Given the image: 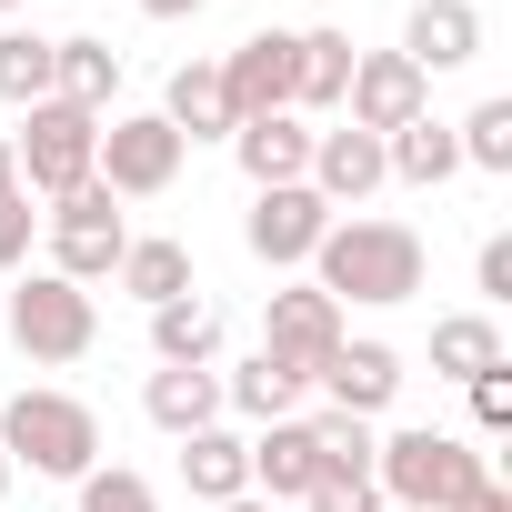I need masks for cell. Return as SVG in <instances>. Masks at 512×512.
<instances>
[{
	"mask_svg": "<svg viewBox=\"0 0 512 512\" xmlns=\"http://www.w3.org/2000/svg\"><path fill=\"white\" fill-rule=\"evenodd\" d=\"M312 442H322V482H372V452H382L372 422H352V412H312Z\"/></svg>",
	"mask_w": 512,
	"mask_h": 512,
	"instance_id": "obj_28",
	"label": "cell"
},
{
	"mask_svg": "<svg viewBox=\"0 0 512 512\" xmlns=\"http://www.w3.org/2000/svg\"><path fill=\"white\" fill-rule=\"evenodd\" d=\"M11 161H21V191H31V201H61V191L91 181V161H101V121L71 111V101H31L21 131H11Z\"/></svg>",
	"mask_w": 512,
	"mask_h": 512,
	"instance_id": "obj_5",
	"label": "cell"
},
{
	"mask_svg": "<svg viewBox=\"0 0 512 512\" xmlns=\"http://www.w3.org/2000/svg\"><path fill=\"white\" fill-rule=\"evenodd\" d=\"M372 482H382V502H392V512H452V502H472V492L492 482V452H482V442H462V432L412 422V432H382Z\"/></svg>",
	"mask_w": 512,
	"mask_h": 512,
	"instance_id": "obj_2",
	"label": "cell"
},
{
	"mask_svg": "<svg viewBox=\"0 0 512 512\" xmlns=\"http://www.w3.org/2000/svg\"><path fill=\"white\" fill-rule=\"evenodd\" d=\"M472 292H482V312L512 302V231H492V241L472 251Z\"/></svg>",
	"mask_w": 512,
	"mask_h": 512,
	"instance_id": "obj_32",
	"label": "cell"
},
{
	"mask_svg": "<svg viewBox=\"0 0 512 512\" xmlns=\"http://www.w3.org/2000/svg\"><path fill=\"white\" fill-rule=\"evenodd\" d=\"M452 141H462V171H512V101H472Z\"/></svg>",
	"mask_w": 512,
	"mask_h": 512,
	"instance_id": "obj_29",
	"label": "cell"
},
{
	"mask_svg": "<svg viewBox=\"0 0 512 512\" xmlns=\"http://www.w3.org/2000/svg\"><path fill=\"white\" fill-rule=\"evenodd\" d=\"M151 352H161L171 372H211V362H221V312H211V302H161V312H151Z\"/></svg>",
	"mask_w": 512,
	"mask_h": 512,
	"instance_id": "obj_26",
	"label": "cell"
},
{
	"mask_svg": "<svg viewBox=\"0 0 512 512\" xmlns=\"http://www.w3.org/2000/svg\"><path fill=\"white\" fill-rule=\"evenodd\" d=\"M161 121H171L181 141H231L241 111H231V91H221V61H181L171 91H161Z\"/></svg>",
	"mask_w": 512,
	"mask_h": 512,
	"instance_id": "obj_17",
	"label": "cell"
},
{
	"mask_svg": "<svg viewBox=\"0 0 512 512\" xmlns=\"http://www.w3.org/2000/svg\"><path fill=\"white\" fill-rule=\"evenodd\" d=\"M41 231H51V272L61 282H111V262L131 251V221H121V201L101 191V181H81V191H61L51 211H41Z\"/></svg>",
	"mask_w": 512,
	"mask_h": 512,
	"instance_id": "obj_7",
	"label": "cell"
},
{
	"mask_svg": "<svg viewBox=\"0 0 512 512\" xmlns=\"http://www.w3.org/2000/svg\"><path fill=\"white\" fill-rule=\"evenodd\" d=\"M0 502H11V452H0Z\"/></svg>",
	"mask_w": 512,
	"mask_h": 512,
	"instance_id": "obj_39",
	"label": "cell"
},
{
	"mask_svg": "<svg viewBox=\"0 0 512 512\" xmlns=\"http://www.w3.org/2000/svg\"><path fill=\"white\" fill-rule=\"evenodd\" d=\"M141 412H151L171 442H191L201 422H221V372H171V362H161V372L141 382Z\"/></svg>",
	"mask_w": 512,
	"mask_h": 512,
	"instance_id": "obj_24",
	"label": "cell"
},
{
	"mask_svg": "<svg viewBox=\"0 0 512 512\" xmlns=\"http://www.w3.org/2000/svg\"><path fill=\"white\" fill-rule=\"evenodd\" d=\"M382 171H392V181H412V191H442V181L462 171V141H452V121H432V111H422V121H402V131L382 141Z\"/></svg>",
	"mask_w": 512,
	"mask_h": 512,
	"instance_id": "obj_23",
	"label": "cell"
},
{
	"mask_svg": "<svg viewBox=\"0 0 512 512\" xmlns=\"http://www.w3.org/2000/svg\"><path fill=\"white\" fill-rule=\"evenodd\" d=\"M302 181H312V191H322L332 211H352V201H372V191H382L392 171H382V141L342 121V131H312V171H302Z\"/></svg>",
	"mask_w": 512,
	"mask_h": 512,
	"instance_id": "obj_14",
	"label": "cell"
},
{
	"mask_svg": "<svg viewBox=\"0 0 512 512\" xmlns=\"http://www.w3.org/2000/svg\"><path fill=\"white\" fill-rule=\"evenodd\" d=\"M422 272H432V262H422V231H412V221H372V211L332 221L322 251H312V282H322L342 312H352V302H362V312H392V302L422 292Z\"/></svg>",
	"mask_w": 512,
	"mask_h": 512,
	"instance_id": "obj_1",
	"label": "cell"
},
{
	"mask_svg": "<svg viewBox=\"0 0 512 512\" xmlns=\"http://www.w3.org/2000/svg\"><path fill=\"white\" fill-rule=\"evenodd\" d=\"M231 161H241L251 191L302 181V171H312V121H302V111H262V121H241V131H231Z\"/></svg>",
	"mask_w": 512,
	"mask_h": 512,
	"instance_id": "obj_15",
	"label": "cell"
},
{
	"mask_svg": "<svg viewBox=\"0 0 512 512\" xmlns=\"http://www.w3.org/2000/svg\"><path fill=\"white\" fill-rule=\"evenodd\" d=\"M452 512H512V492H502V482H482V492H472V502H452Z\"/></svg>",
	"mask_w": 512,
	"mask_h": 512,
	"instance_id": "obj_36",
	"label": "cell"
},
{
	"mask_svg": "<svg viewBox=\"0 0 512 512\" xmlns=\"http://www.w3.org/2000/svg\"><path fill=\"white\" fill-rule=\"evenodd\" d=\"M141 11H151V21H201L211 0H141Z\"/></svg>",
	"mask_w": 512,
	"mask_h": 512,
	"instance_id": "obj_35",
	"label": "cell"
},
{
	"mask_svg": "<svg viewBox=\"0 0 512 512\" xmlns=\"http://www.w3.org/2000/svg\"><path fill=\"white\" fill-rule=\"evenodd\" d=\"M302 512H392V502H382V482H312Z\"/></svg>",
	"mask_w": 512,
	"mask_h": 512,
	"instance_id": "obj_34",
	"label": "cell"
},
{
	"mask_svg": "<svg viewBox=\"0 0 512 512\" xmlns=\"http://www.w3.org/2000/svg\"><path fill=\"white\" fill-rule=\"evenodd\" d=\"M342 91H352V31H302V51H292V111L302 121L342 111Z\"/></svg>",
	"mask_w": 512,
	"mask_h": 512,
	"instance_id": "obj_22",
	"label": "cell"
},
{
	"mask_svg": "<svg viewBox=\"0 0 512 512\" xmlns=\"http://www.w3.org/2000/svg\"><path fill=\"white\" fill-rule=\"evenodd\" d=\"M51 71H61V51H51V31H0V101L11 111H31V101H51Z\"/></svg>",
	"mask_w": 512,
	"mask_h": 512,
	"instance_id": "obj_27",
	"label": "cell"
},
{
	"mask_svg": "<svg viewBox=\"0 0 512 512\" xmlns=\"http://www.w3.org/2000/svg\"><path fill=\"white\" fill-rule=\"evenodd\" d=\"M0 11H31V0H0Z\"/></svg>",
	"mask_w": 512,
	"mask_h": 512,
	"instance_id": "obj_40",
	"label": "cell"
},
{
	"mask_svg": "<svg viewBox=\"0 0 512 512\" xmlns=\"http://www.w3.org/2000/svg\"><path fill=\"white\" fill-rule=\"evenodd\" d=\"M312 482H322V442H312V422H302V412L251 432V492H262V502H302Z\"/></svg>",
	"mask_w": 512,
	"mask_h": 512,
	"instance_id": "obj_16",
	"label": "cell"
},
{
	"mask_svg": "<svg viewBox=\"0 0 512 512\" xmlns=\"http://www.w3.org/2000/svg\"><path fill=\"white\" fill-rule=\"evenodd\" d=\"M342 111H352V131L392 141L402 121H422V111H432V81H422L402 51H352V91H342Z\"/></svg>",
	"mask_w": 512,
	"mask_h": 512,
	"instance_id": "obj_10",
	"label": "cell"
},
{
	"mask_svg": "<svg viewBox=\"0 0 512 512\" xmlns=\"http://www.w3.org/2000/svg\"><path fill=\"white\" fill-rule=\"evenodd\" d=\"M71 492H81V512H161V492H151L131 462H111V472H81Z\"/></svg>",
	"mask_w": 512,
	"mask_h": 512,
	"instance_id": "obj_30",
	"label": "cell"
},
{
	"mask_svg": "<svg viewBox=\"0 0 512 512\" xmlns=\"http://www.w3.org/2000/svg\"><path fill=\"white\" fill-rule=\"evenodd\" d=\"M181 482H191V502H241V492H251V442L221 432V422H201V432L181 442Z\"/></svg>",
	"mask_w": 512,
	"mask_h": 512,
	"instance_id": "obj_20",
	"label": "cell"
},
{
	"mask_svg": "<svg viewBox=\"0 0 512 512\" xmlns=\"http://www.w3.org/2000/svg\"><path fill=\"white\" fill-rule=\"evenodd\" d=\"M342 342H352V332H342V302H332L322 282H282V292L262 302V352H272L282 372H302V382H312Z\"/></svg>",
	"mask_w": 512,
	"mask_h": 512,
	"instance_id": "obj_9",
	"label": "cell"
},
{
	"mask_svg": "<svg viewBox=\"0 0 512 512\" xmlns=\"http://www.w3.org/2000/svg\"><path fill=\"white\" fill-rule=\"evenodd\" d=\"M111 282H121L141 312H161V302H191V251H181L171 231H131V251L111 262Z\"/></svg>",
	"mask_w": 512,
	"mask_h": 512,
	"instance_id": "obj_18",
	"label": "cell"
},
{
	"mask_svg": "<svg viewBox=\"0 0 512 512\" xmlns=\"http://www.w3.org/2000/svg\"><path fill=\"white\" fill-rule=\"evenodd\" d=\"M181 161H191V141H181L161 111H111V121H101L91 181H101L111 201H161V191L181 181Z\"/></svg>",
	"mask_w": 512,
	"mask_h": 512,
	"instance_id": "obj_6",
	"label": "cell"
},
{
	"mask_svg": "<svg viewBox=\"0 0 512 512\" xmlns=\"http://www.w3.org/2000/svg\"><path fill=\"white\" fill-rule=\"evenodd\" d=\"M402 61H412L422 81H432V71H472V61H482V11H472V0H412Z\"/></svg>",
	"mask_w": 512,
	"mask_h": 512,
	"instance_id": "obj_13",
	"label": "cell"
},
{
	"mask_svg": "<svg viewBox=\"0 0 512 512\" xmlns=\"http://www.w3.org/2000/svg\"><path fill=\"white\" fill-rule=\"evenodd\" d=\"M332 221H342V211H332L312 181H272V191H251L241 241H251V262H262V272H312V251H322Z\"/></svg>",
	"mask_w": 512,
	"mask_h": 512,
	"instance_id": "obj_8",
	"label": "cell"
},
{
	"mask_svg": "<svg viewBox=\"0 0 512 512\" xmlns=\"http://www.w3.org/2000/svg\"><path fill=\"white\" fill-rule=\"evenodd\" d=\"M0 322H11V352H31V362H81L101 342V302L81 282H61V272H21Z\"/></svg>",
	"mask_w": 512,
	"mask_h": 512,
	"instance_id": "obj_4",
	"label": "cell"
},
{
	"mask_svg": "<svg viewBox=\"0 0 512 512\" xmlns=\"http://www.w3.org/2000/svg\"><path fill=\"white\" fill-rule=\"evenodd\" d=\"M292 51H302V31H251L231 61H221V91H231V111L241 121H262V111H292Z\"/></svg>",
	"mask_w": 512,
	"mask_h": 512,
	"instance_id": "obj_11",
	"label": "cell"
},
{
	"mask_svg": "<svg viewBox=\"0 0 512 512\" xmlns=\"http://www.w3.org/2000/svg\"><path fill=\"white\" fill-rule=\"evenodd\" d=\"M31 231H41V211H31V191L11 181V191H0V272H31Z\"/></svg>",
	"mask_w": 512,
	"mask_h": 512,
	"instance_id": "obj_31",
	"label": "cell"
},
{
	"mask_svg": "<svg viewBox=\"0 0 512 512\" xmlns=\"http://www.w3.org/2000/svg\"><path fill=\"white\" fill-rule=\"evenodd\" d=\"M312 402V382L302 372H282L272 352H251L241 372H221V412H241V422H292Z\"/></svg>",
	"mask_w": 512,
	"mask_h": 512,
	"instance_id": "obj_21",
	"label": "cell"
},
{
	"mask_svg": "<svg viewBox=\"0 0 512 512\" xmlns=\"http://www.w3.org/2000/svg\"><path fill=\"white\" fill-rule=\"evenodd\" d=\"M21 181V161H11V131H0V191H11Z\"/></svg>",
	"mask_w": 512,
	"mask_h": 512,
	"instance_id": "obj_37",
	"label": "cell"
},
{
	"mask_svg": "<svg viewBox=\"0 0 512 512\" xmlns=\"http://www.w3.org/2000/svg\"><path fill=\"white\" fill-rule=\"evenodd\" d=\"M51 51H61V71H51V101H71V111L111 121V91H121V51H111L101 31H71V41H51Z\"/></svg>",
	"mask_w": 512,
	"mask_h": 512,
	"instance_id": "obj_19",
	"label": "cell"
},
{
	"mask_svg": "<svg viewBox=\"0 0 512 512\" xmlns=\"http://www.w3.org/2000/svg\"><path fill=\"white\" fill-rule=\"evenodd\" d=\"M432 372H442V382L502 372V322H492V312H442V322H432Z\"/></svg>",
	"mask_w": 512,
	"mask_h": 512,
	"instance_id": "obj_25",
	"label": "cell"
},
{
	"mask_svg": "<svg viewBox=\"0 0 512 512\" xmlns=\"http://www.w3.org/2000/svg\"><path fill=\"white\" fill-rule=\"evenodd\" d=\"M312 392H332V412H352V422H382L392 392H402V352H392V342H342V352L312 372Z\"/></svg>",
	"mask_w": 512,
	"mask_h": 512,
	"instance_id": "obj_12",
	"label": "cell"
},
{
	"mask_svg": "<svg viewBox=\"0 0 512 512\" xmlns=\"http://www.w3.org/2000/svg\"><path fill=\"white\" fill-rule=\"evenodd\" d=\"M0 452H11V472L81 482V472H101V412L81 392H11L0 402Z\"/></svg>",
	"mask_w": 512,
	"mask_h": 512,
	"instance_id": "obj_3",
	"label": "cell"
},
{
	"mask_svg": "<svg viewBox=\"0 0 512 512\" xmlns=\"http://www.w3.org/2000/svg\"><path fill=\"white\" fill-rule=\"evenodd\" d=\"M211 512H272V502H262V492H241V502H211Z\"/></svg>",
	"mask_w": 512,
	"mask_h": 512,
	"instance_id": "obj_38",
	"label": "cell"
},
{
	"mask_svg": "<svg viewBox=\"0 0 512 512\" xmlns=\"http://www.w3.org/2000/svg\"><path fill=\"white\" fill-rule=\"evenodd\" d=\"M462 392H472V422H482V432H512V362L482 372V382H462Z\"/></svg>",
	"mask_w": 512,
	"mask_h": 512,
	"instance_id": "obj_33",
	"label": "cell"
}]
</instances>
